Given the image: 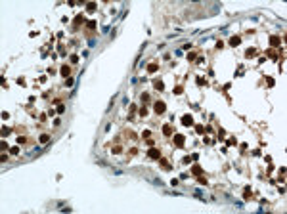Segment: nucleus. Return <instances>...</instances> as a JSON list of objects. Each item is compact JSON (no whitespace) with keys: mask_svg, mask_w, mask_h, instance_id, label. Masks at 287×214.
<instances>
[{"mask_svg":"<svg viewBox=\"0 0 287 214\" xmlns=\"http://www.w3.org/2000/svg\"><path fill=\"white\" fill-rule=\"evenodd\" d=\"M161 164H163V168H165V170H170V164H168L167 160H161Z\"/></svg>","mask_w":287,"mask_h":214,"instance_id":"obj_12","label":"nucleus"},{"mask_svg":"<svg viewBox=\"0 0 287 214\" xmlns=\"http://www.w3.org/2000/svg\"><path fill=\"white\" fill-rule=\"evenodd\" d=\"M147 71H149V73L157 71V63H151V65H147Z\"/></svg>","mask_w":287,"mask_h":214,"instance_id":"obj_9","label":"nucleus"},{"mask_svg":"<svg viewBox=\"0 0 287 214\" xmlns=\"http://www.w3.org/2000/svg\"><path fill=\"white\" fill-rule=\"evenodd\" d=\"M113 153H115V155H119V153H121V147H119V145H115V147H113Z\"/></svg>","mask_w":287,"mask_h":214,"instance_id":"obj_14","label":"nucleus"},{"mask_svg":"<svg viewBox=\"0 0 287 214\" xmlns=\"http://www.w3.org/2000/svg\"><path fill=\"white\" fill-rule=\"evenodd\" d=\"M270 42H272V46H278V44H280V38H278V36H272Z\"/></svg>","mask_w":287,"mask_h":214,"instance_id":"obj_7","label":"nucleus"},{"mask_svg":"<svg viewBox=\"0 0 287 214\" xmlns=\"http://www.w3.org/2000/svg\"><path fill=\"white\" fill-rule=\"evenodd\" d=\"M191 170H193V174H197V176L201 174V166H199V164H195V166H193Z\"/></svg>","mask_w":287,"mask_h":214,"instance_id":"obj_8","label":"nucleus"},{"mask_svg":"<svg viewBox=\"0 0 287 214\" xmlns=\"http://www.w3.org/2000/svg\"><path fill=\"white\" fill-rule=\"evenodd\" d=\"M149 157H151V159H161L159 149H149Z\"/></svg>","mask_w":287,"mask_h":214,"instance_id":"obj_4","label":"nucleus"},{"mask_svg":"<svg viewBox=\"0 0 287 214\" xmlns=\"http://www.w3.org/2000/svg\"><path fill=\"white\" fill-rule=\"evenodd\" d=\"M48 138H50L48 134H42V136H40V141H42V143H46V141H48Z\"/></svg>","mask_w":287,"mask_h":214,"instance_id":"obj_11","label":"nucleus"},{"mask_svg":"<svg viewBox=\"0 0 287 214\" xmlns=\"http://www.w3.org/2000/svg\"><path fill=\"white\" fill-rule=\"evenodd\" d=\"M163 132L167 134V136H170V134H172V128H170V126H168V124H167V126H165V128H163Z\"/></svg>","mask_w":287,"mask_h":214,"instance_id":"obj_10","label":"nucleus"},{"mask_svg":"<svg viewBox=\"0 0 287 214\" xmlns=\"http://www.w3.org/2000/svg\"><path fill=\"white\" fill-rule=\"evenodd\" d=\"M239 42H241V40H239V36H232V38H230V46H237Z\"/></svg>","mask_w":287,"mask_h":214,"instance_id":"obj_5","label":"nucleus"},{"mask_svg":"<svg viewBox=\"0 0 287 214\" xmlns=\"http://www.w3.org/2000/svg\"><path fill=\"white\" fill-rule=\"evenodd\" d=\"M69 73H71V69H69L67 65H63V67H61V75H63V77H69Z\"/></svg>","mask_w":287,"mask_h":214,"instance_id":"obj_6","label":"nucleus"},{"mask_svg":"<svg viewBox=\"0 0 287 214\" xmlns=\"http://www.w3.org/2000/svg\"><path fill=\"white\" fill-rule=\"evenodd\" d=\"M155 88H157V90H163V82H161V80H157V82H155Z\"/></svg>","mask_w":287,"mask_h":214,"instance_id":"obj_13","label":"nucleus"},{"mask_svg":"<svg viewBox=\"0 0 287 214\" xmlns=\"http://www.w3.org/2000/svg\"><path fill=\"white\" fill-rule=\"evenodd\" d=\"M182 124H186V126H191V124H193V119H191L189 115H184V117H182Z\"/></svg>","mask_w":287,"mask_h":214,"instance_id":"obj_2","label":"nucleus"},{"mask_svg":"<svg viewBox=\"0 0 287 214\" xmlns=\"http://www.w3.org/2000/svg\"><path fill=\"white\" fill-rule=\"evenodd\" d=\"M174 143H176V147H182L184 145V136H180V134L174 136Z\"/></svg>","mask_w":287,"mask_h":214,"instance_id":"obj_3","label":"nucleus"},{"mask_svg":"<svg viewBox=\"0 0 287 214\" xmlns=\"http://www.w3.org/2000/svg\"><path fill=\"white\" fill-rule=\"evenodd\" d=\"M155 113H165V103L163 101H155Z\"/></svg>","mask_w":287,"mask_h":214,"instance_id":"obj_1","label":"nucleus"},{"mask_svg":"<svg viewBox=\"0 0 287 214\" xmlns=\"http://www.w3.org/2000/svg\"><path fill=\"white\" fill-rule=\"evenodd\" d=\"M174 94H182V86H176L174 88Z\"/></svg>","mask_w":287,"mask_h":214,"instance_id":"obj_15","label":"nucleus"}]
</instances>
